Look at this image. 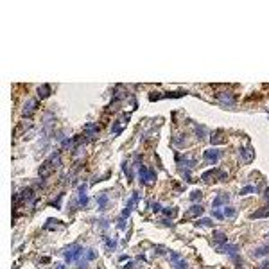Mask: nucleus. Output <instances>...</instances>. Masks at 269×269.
<instances>
[{
  "mask_svg": "<svg viewBox=\"0 0 269 269\" xmlns=\"http://www.w3.org/2000/svg\"><path fill=\"white\" fill-rule=\"evenodd\" d=\"M81 255H83V247H81L79 244H72V246L65 251V260H66V264H72V262L79 260Z\"/></svg>",
  "mask_w": 269,
  "mask_h": 269,
  "instance_id": "f257e3e1",
  "label": "nucleus"
},
{
  "mask_svg": "<svg viewBox=\"0 0 269 269\" xmlns=\"http://www.w3.org/2000/svg\"><path fill=\"white\" fill-rule=\"evenodd\" d=\"M138 176H140V181L144 183V185H151V183L156 180V174H154L153 169H147V167H144V165L138 167Z\"/></svg>",
  "mask_w": 269,
  "mask_h": 269,
  "instance_id": "f03ea898",
  "label": "nucleus"
},
{
  "mask_svg": "<svg viewBox=\"0 0 269 269\" xmlns=\"http://www.w3.org/2000/svg\"><path fill=\"white\" fill-rule=\"evenodd\" d=\"M219 158H221V151H217V149H208V151H204V160L206 161L215 163Z\"/></svg>",
  "mask_w": 269,
  "mask_h": 269,
  "instance_id": "7ed1b4c3",
  "label": "nucleus"
},
{
  "mask_svg": "<svg viewBox=\"0 0 269 269\" xmlns=\"http://www.w3.org/2000/svg\"><path fill=\"white\" fill-rule=\"evenodd\" d=\"M210 142L215 146V144H223L224 142V131L223 129H215V131H212V135H210Z\"/></svg>",
  "mask_w": 269,
  "mask_h": 269,
  "instance_id": "20e7f679",
  "label": "nucleus"
},
{
  "mask_svg": "<svg viewBox=\"0 0 269 269\" xmlns=\"http://www.w3.org/2000/svg\"><path fill=\"white\" fill-rule=\"evenodd\" d=\"M36 108H38V101H36V99H31V101H27V104L23 106V115H32Z\"/></svg>",
  "mask_w": 269,
  "mask_h": 269,
  "instance_id": "39448f33",
  "label": "nucleus"
},
{
  "mask_svg": "<svg viewBox=\"0 0 269 269\" xmlns=\"http://www.w3.org/2000/svg\"><path fill=\"white\" fill-rule=\"evenodd\" d=\"M171 260L174 264V269H187V262L180 260V255L178 253H171Z\"/></svg>",
  "mask_w": 269,
  "mask_h": 269,
  "instance_id": "423d86ee",
  "label": "nucleus"
},
{
  "mask_svg": "<svg viewBox=\"0 0 269 269\" xmlns=\"http://www.w3.org/2000/svg\"><path fill=\"white\" fill-rule=\"evenodd\" d=\"M224 251H226L228 255H230V258H232V260H235L237 264H239V258H237L239 247H237V246H233V244H226V246H224Z\"/></svg>",
  "mask_w": 269,
  "mask_h": 269,
  "instance_id": "0eeeda50",
  "label": "nucleus"
},
{
  "mask_svg": "<svg viewBox=\"0 0 269 269\" xmlns=\"http://www.w3.org/2000/svg\"><path fill=\"white\" fill-rule=\"evenodd\" d=\"M239 154H240V158H242V161H246V163L253 160V149H240Z\"/></svg>",
  "mask_w": 269,
  "mask_h": 269,
  "instance_id": "6e6552de",
  "label": "nucleus"
},
{
  "mask_svg": "<svg viewBox=\"0 0 269 269\" xmlns=\"http://www.w3.org/2000/svg\"><path fill=\"white\" fill-rule=\"evenodd\" d=\"M20 199L22 201H32L34 199V192H32V189H25V190H22V194H20Z\"/></svg>",
  "mask_w": 269,
  "mask_h": 269,
  "instance_id": "1a4fd4ad",
  "label": "nucleus"
},
{
  "mask_svg": "<svg viewBox=\"0 0 269 269\" xmlns=\"http://www.w3.org/2000/svg\"><path fill=\"white\" fill-rule=\"evenodd\" d=\"M38 95H40V99L49 97V95H50V84H41V86L38 88Z\"/></svg>",
  "mask_w": 269,
  "mask_h": 269,
  "instance_id": "9d476101",
  "label": "nucleus"
},
{
  "mask_svg": "<svg viewBox=\"0 0 269 269\" xmlns=\"http://www.w3.org/2000/svg\"><path fill=\"white\" fill-rule=\"evenodd\" d=\"M217 97H219V101L226 102L228 106H232L233 102H235V99H233V95H232V94H219Z\"/></svg>",
  "mask_w": 269,
  "mask_h": 269,
  "instance_id": "9b49d317",
  "label": "nucleus"
},
{
  "mask_svg": "<svg viewBox=\"0 0 269 269\" xmlns=\"http://www.w3.org/2000/svg\"><path fill=\"white\" fill-rule=\"evenodd\" d=\"M203 214V206L201 204H197V206H192L189 210V214H187V217H196V215H201Z\"/></svg>",
  "mask_w": 269,
  "mask_h": 269,
  "instance_id": "f8f14e48",
  "label": "nucleus"
},
{
  "mask_svg": "<svg viewBox=\"0 0 269 269\" xmlns=\"http://www.w3.org/2000/svg\"><path fill=\"white\" fill-rule=\"evenodd\" d=\"M262 217H269V210H267V208H262V210L255 212V214L249 215V219H262Z\"/></svg>",
  "mask_w": 269,
  "mask_h": 269,
  "instance_id": "ddd939ff",
  "label": "nucleus"
},
{
  "mask_svg": "<svg viewBox=\"0 0 269 269\" xmlns=\"http://www.w3.org/2000/svg\"><path fill=\"white\" fill-rule=\"evenodd\" d=\"M84 190H86V187H81V190H79V206H86L88 204V197H86V194H84Z\"/></svg>",
  "mask_w": 269,
  "mask_h": 269,
  "instance_id": "4468645a",
  "label": "nucleus"
},
{
  "mask_svg": "<svg viewBox=\"0 0 269 269\" xmlns=\"http://www.w3.org/2000/svg\"><path fill=\"white\" fill-rule=\"evenodd\" d=\"M214 239H215L217 244H224V242H226V235H224V233H221V232H215V233H214Z\"/></svg>",
  "mask_w": 269,
  "mask_h": 269,
  "instance_id": "2eb2a0df",
  "label": "nucleus"
},
{
  "mask_svg": "<svg viewBox=\"0 0 269 269\" xmlns=\"http://www.w3.org/2000/svg\"><path fill=\"white\" fill-rule=\"evenodd\" d=\"M97 203H99V208L102 210V208L106 206V203H108V197H106L104 194H102V196H99V197H97Z\"/></svg>",
  "mask_w": 269,
  "mask_h": 269,
  "instance_id": "dca6fc26",
  "label": "nucleus"
},
{
  "mask_svg": "<svg viewBox=\"0 0 269 269\" xmlns=\"http://www.w3.org/2000/svg\"><path fill=\"white\" fill-rule=\"evenodd\" d=\"M86 133L90 137H94V133H97V126L95 124H86Z\"/></svg>",
  "mask_w": 269,
  "mask_h": 269,
  "instance_id": "f3484780",
  "label": "nucleus"
},
{
  "mask_svg": "<svg viewBox=\"0 0 269 269\" xmlns=\"http://www.w3.org/2000/svg\"><path fill=\"white\" fill-rule=\"evenodd\" d=\"M196 135H197V138H204V135H206V129H204L203 126H197V127H196Z\"/></svg>",
  "mask_w": 269,
  "mask_h": 269,
  "instance_id": "a211bd4d",
  "label": "nucleus"
},
{
  "mask_svg": "<svg viewBox=\"0 0 269 269\" xmlns=\"http://www.w3.org/2000/svg\"><path fill=\"white\" fill-rule=\"evenodd\" d=\"M223 203H228V196H219L215 201H214V206H219V204Z\"/></svg>",
  "mask_w": 269,
  "mask_h": 269,
  "instance_id": "6ab92c4d",
  "label": "nucleus"
},
{
  "mask_svg": "<svg viewBox=\"0 0 269 269\" xmlns=\"http://www.w3.org/2000/svg\"><path fill=\"white\" fill-rule=\"evenodd\" d=\"M224 217H233L235 215V208H232V206H228V208H224Z\"/></svg>",
  "mask_w": 269,
  "mask_h": 269,
  "instance_id": "aec40b11",
  "label": "nucleus"
},
{
  "mask_svg": "<svg viewBox=\"0 0 269 269\" xmlns=\"http://www.w3.org/2000/svg\"><path fill=\"white\" fill-rule=\"evenodd\" d=\"M212 224V219H201V221H197L196 226H210Z\"/></svg>",
  "mask_w": 269,
  "mask_h": 269,
  "instance_id": "412c9836",
  "label": "nucleus"
},
{
  "mask_svg": "<svg viewBox=\"0 0 269 269\" xmlns=\"http://www.w3.org/2000/svg\"><path fill=\"white\" fill-rule=\"evenodd\" d=\"M190 199H192V201H199V199H201V192H199V190H194V192L190 194Z\"/></svg>",
  "mask_w": 269,
  "mask_h": 269,
  "instance_id": "4be33fe9",
  "label": "nucleus"
},
{
  "mask_svg": "<svg viewBox=\"0 0 269 269\" xmlns=\"http://www.w3.org/2000/svg\"><path fill=\"white\" fill-rule=\"evenodd\" d=\"M106 240V246H108V249H115L117 247V242L113 239H104Z\"/></svg>",
  "mask_w": 269,
  "mask_h": 269,
  "instance_id": "5701e85b",
  "label": "nucleus"
},
{
  "mask_svg": "<svg viewBox=\"0 0 269 269\" xmlns=\"http://www.w3.org/2000/svg\"><path fill=\"white\" fill-rule=\"evenodd\" d=\"M249 192H255V187H244V189L240 190L242 196H244V194H249Z\"/></svg>",
  "mask_w": 269,
  "mask_h": 269,
  "instance_id": "b1692460",
  "label": "nucleus"
},
{
  "mask_svg": "<svg viewBox=\"0 0 269 269\" xmlns=\"http://www.w3.org/2000/svg\"><path fill=\"white\" fill-rule=\"evenodd\" d=\"M163 214H165V215H171V217H172V215L176 214V210H174V208H163Z\"/></svg>",
  "mask_w": 269,
  "mask_h": 269,
  "instance_id": "393cba45",
  "label": "nucleus"
},
{
  "mask_svg": "<svg viewBox=\"0 0 269 269\" xmlns=\"http://www.w3.org/2000/svg\"><path fill=\"white\" fill-rule=\"evenodd\" d=\"M214 215H215L217 219H224V214H223L221 210H215V212H214Z\"/></svg>",
  "mask_w": 269,
  "mask_h": 269,
  "instance_id": "a878e982",
  "label": "nucleus"
},
{
  "mask_svg": "<svg viewBox=\"0 0 269 269\" xmlns=\"http://www.w3.org/2000/svg\"><path fill=\"white\" fill-rule=\"evenodd\" d=\"M56 269H65V266H63V264H58V266H56Z\"/></svg>",
  "mask_w": 269,
  "mask_h": 269,
  "instance_id": "bb28decb",
  "label": "nucleus"
}]
</instances>
